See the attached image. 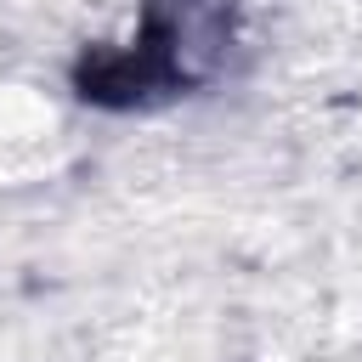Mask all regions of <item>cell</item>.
<instances>
[{"label":"cell","mask_w":362,"mask_h":362,"mask_svg":"<svg viewBox=\"0 0 362 362\" xmlns=\"http://www.w3.org/2000/svg\"><path fill=\"white\" fill-rule=\"evenodd\" d=\"M243 51V0H141V23L119 45L74 57V96L107 113L164 107L232 79Z\"/></svg>","instance_id":"cell-1"}]
</instances>
